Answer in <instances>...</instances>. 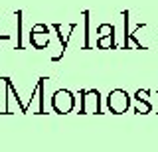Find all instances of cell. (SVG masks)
<instances>
[{
  "mask_svg": "<svg viewBox=\"0 0 158 152\" xmlns=\"http://www.w3.org/2000/svg\"><path fill=\"white\" fill-rule=\"evenodd\" d=\"M107 107L113 115H123L131 107V95L125 89H113L107 97Z\"/></svg>",
  "mask_w": 158,
  "mask_h": 152,
  "instance_id": "cell-1",
  "label": "cell"
},
{
  "mask_svg": "<svg viewBox=\"0 0 158 152\" xmlns=\"http://www.w3.org/2000/svg\"><path fill=\"white\" fill-rule=\"evenodd\" d=\"M52 107L59 115H67V113H71L73 107H75V97H73V93L69 89H59V91L53 93V97H52Z\"/></svg>",
  "mask_w": 158,
  "mask_h": 152,
  "instance_id": "cell-2",
  "label": "cell"
},
{
  "mask_svg": "<svg viewBox=\"0 0 158 152\" xmlns=\"http://www.w3.org/2000/svg\"><path fill=\"white\" fill-rule=\"evenodd\" d=\"M79 95H81V105H79V113L81 115L101 113V103H99V91L97 89H83Z\"/></svg>",
  "mask_w": 158,
  "mask_h": 152,
  "instance_id": "cell-3",
  "label": "cell"
},
{
  "mask_svg": "<svg viewBox=\"0 0 158 152\" xmlns=\"http://www.w3.org/2000/svg\"><path fill=\"white\" fill-rule=\"evenodd\" d=\"M30 43L36 50H44L49 46V26L46 24H36L30 32Z\"/></svg>",
  "mask_w": 158,
  "mask_h": 152,
  "instance_id": "cell-4",
  "label": "cell"
},
{
  "mask_svg": "<svg viewBox=\"0 0 158 152\" xmlns=\"http://www.w3.org/2000/svg\"><path fill=\"white\" fill-rule=\"evenodd\" d=\"M148 95H150L148 89H138L135 93V101L138 103L136 113H150L152 111V105H150V101H148Z\"/></svg>",
  "mask_w": 158,
  "mask_h": 152,
  "instance_id": "cell-5",
  "label": "cell"
},
{
  "mask_svg": "<svg viewBox=\"0 0 158 152\" xmlns=\"http://www.w3.org/2000/svg\"><path fill=\"white\" fill-rule=\"evenodd\" d=\"M52 28L57 32V40H59V43H61V50H65V47H67V42H69V36H67V34H63L61 24H52ZM75 28H77V22H71V24H67L65 30L67 32H73Z\"/></svg>",
  "mask_w": 158,
  "mask_h": 152,
  "instance_id": "cell-6",
  "label": "cell"
},
{
  "mask_svg": "<svg viewBox=\"0 0 158 152\" xmlns=\"http://www.w3.org/2000/svg\"><path fill=\"white\" fill-rule=\"evenodd\" d=\"M97 47H99V50H117V42H115V36L97 38Z\"/></svg>",
  "mask_w": 158,
  "mask_h": 152,
  "instance_id": "cell-7",
  "label": "cell"
},
{
  "mask_svg": "<svg viewBox=\"0 0 158 152\" xmlns=\"http://www.w3.org/2000/svg\"><path fill=\"white\" fill-rule=\"evenodd\" d=\"M97 34H99V38L115 36V26H113V24H99V26H97Z\"/></svg>",
  "mask_w": 158,
  "mask_h": 152,
  "instance_id": "cell-8",
  "label": "cell"
},
{
  "mask_svg": "<svg viewBox=\"0 0 158 152\" xmlns=\"http://www.w3.org/2000/svg\"><path fill=\"white\" fill-rule=\"evenodd\" d=\"M83 30H85V43L83 47H89V12H83Z\"/></svg>",
  "mask_w": 158,
  "mask_h": 152,
  "instance_id": "cell-9",
  "label": "cell"
}]
</instances>
